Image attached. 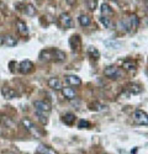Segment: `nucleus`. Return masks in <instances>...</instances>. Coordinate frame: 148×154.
I'll return each instance as SVG.
<instances>
[{"mask_svg": "<svg viewBox=\"0 0 148 154\" xmlns=\"http://www.w3.org/2000/svg\"><path fill=\"white\" fill-rule=\"evenodd\" d=\"M40 58L42 60H56V62H63L66 59V53L62 52L60 49H57V48H51V49H46V51H42L41 54H40Z\"/></svg>", "mask_w": 148, "mask_h": 154, "instance_id": "1", "label": "nucleus"}, {"mask_svg": "<svg viewBox=\"0 0 148 154\" xmlns=\"http://www.w3.org/2000/svg\"><path fill=\"white\" fill-rule=\"evenodd\" d=\"M33 106L36 109V112H41V113H48L51 111V105L48 104L47 101H42V100H37L33 102Z\"/></svg>", "mask_w": 148, "mask_h": 154, "instance_id": "2", "label": "nucleus"}, {"mask_svg": "<svg viewBox=\"0 0 148 154\" xmlns=\"http://www.w3.org/2000/svg\"><path fill=\"white\" fill-rule=\"evenodd\" d=\"M104 75L107 76V78H110V79H119L121 76V72L116 67L109 66V67H106L104 69Z\"/></svg>", "mask_w": 148, "mask_h": 154, "instance_id": "3", "label": "nucleus"}, {"mask_svg": "<svg viewBox=\"0 0 148 154\" xmlns=\"http://www.w3.org/2000/svg\"><path fill=\"white\" fill-rule=\"evenodd\" d=\"M133 119L134 121L140 123V125H143V126H148V115L142 111V110H137L133 115Z\"/></svg>", "mask_w": 148, "mask_h": 154, "instance_id": "4", "label": "nucleus"}, {"mask_svg": "<svg viewBox=\"0 0 148 154\" xmlns=\"http://www.w3.org/2000/svg\"><path fill=\"white\" fill-rule=\"evenodd\" d=\"M59 22H60V26L64 27V29H70V27H73V25H74L72 17L68 14H62L59 16Z\"/></svg>", "mask_w": 148, "mask_h": 154, "instance_id": "5", "label": "nucleus"}, {"mask_svg": "<svg viewBox=\"0 0 148 154\" xmlns=\"http://www.w3.org/2000/svg\"><path fill=\"white\" fill-rule=\"evenodd\" d=\"M32 69H33V63L31 60H23L19 66V70L22 74H29L30 72H32Z\"/></svg>", "mask_w": 148, "mask_h": 154, "instance_id": "6", "label": "nucleus"}, {"mask_svg": "<svg viewBox=\"0 0 148 154\" xmlns=\"http://www.w3.org/2000/svg\"><path fill=\"white\" fill-rule=\"evenodd\" d=\"M69 46H70V48L73 49V51H79V48H80V46H82V41H80V37L78 36V35H76V36H72L70 37V40H69Z\"/></svg>", "mask_w": 148, "mask_h": 154, "instance_id": "7", "label": "nucleus"}, {"mask_svg": "<svg viewBox=\"0 0 148 154\" xmlns=\"http://www.w3.org/2000/svg\"><path fill=\"white\" fill-rule=\"evenodd\" d=\"M22 126L26 128V130L29 131V132H31L32 134H36L37 137H39V132H37V130H36V127H35V125L32 123V121H30L29 119H23L22 120Z\"/></svg>", "mask_w": 148, "mask_h": 154, "instance_id": "8", "label": "nucleus"}, {"mask_svg": "<svg viewBox=\"0 0 148 154\" xmlns=\"http://www.w3.org/2000/svg\"><path fill=\"white\" fill-rule=\"evenodd\" d=\"M2 94H3V96L5 97V99H8V100H10V99H14V97H16V91L14 90V89H11V88H3L2 89Z\"/></svg>", "mask_w": 148, "mask_h": 154, "instance_id": "9", "label": "nucleus"}, {"mask_svg": "<svg viewBox=\"0 0 148 154\" xmlns=\"http://www.w3.org/2000/svg\"><path fill=\"white\" fill-rule=\"evenodd\" d=\"M62 94H63V96L67 97L68 100H73V99H76V96H77L76 90L72 89V88H64V89H62Z\"/></svg>", "mask_w": 148, "mask_h": 154, "instance_id": "10", "label": "nucleus"}, {"mask_svg": "<svg viewBox=\"0 0 148 154\" xmlns=\"http://www.w3.org/2000/svg\"><path fill=\"white\" fill-rule=\"evenodd\" d=\"M66 82H67L69 85H73V86H78V85L82 84L80 78H78L77 75H67V76H66Z\"/></svg>", "mask_w": 148, "mask_h": 154, "instance_id": "11", "label": "nucleus"}, {"mask_svg": "<svg viewBox=\"0 0 148 154\" xmlns=\"http://www.w3.org/2000/svg\"><path fill=\"white\" fill-rule=\"evenodd\" d=\"M16 26H17V31H19V33L21 35V36H27L29 35V29H27V26H26V23L25 22H22V21H17V23H16Z\"/></svg>", "mask_w": 148, "mask_h": 154, "instance_id": "12", "label": "nucleus"}, {"mask_svg": "<svg viewBox=\"0 0 148 154\" xmlns=\"http://www.w3.org/2000/svg\"><path fill=\"white\" fill-rule=\"evenodd\" d=\"M127 22L130 25V29L131 30H136V29L138 27V25H140V20H138V17L136 16V15H131Z\"/></svg>", "mask_w": 148, "mask_h": 154, "instance_id": "13", "label": "nucleus"}, {"mask_svg": "<svg viewBox=\"0 0 148 154\" xmlns=\"http://www.w3.org/2000/svg\"><path fill=\"white\" fill-rule=\"evenodd\" d=\"M48 86L54 89V90H60V89H62V84H60V82L57 78H51V79H49L48 80Z\"/></svg>", "mask_w": 148, "mask_h": 154, "instance_id": "14", "label": "nucleus"}, {"mask_svg": "<svg viewBox=\"0 0 148 154\" xmlns=\"http://www.w3.org/2000/svg\"><path fill=\"white\" fill-rule=\"evenodd\" d=\"M4 43H5L8 47H14V46H16L17 41H16V38H15L14 36L8 35V36L4 37Z\"/></svg>", "mask_w": 148, "mask_h": 154, "instance_id": "15", "label": "nucleus"}, {"mask_svg": "<svg viewBox=\"0 0 148 154\" xmlns=\"http://www.w3.org/2000/svg\"><path fill=\"white\" fill-rule=\"evenodd\" d=\"M88 53H89V56H90L93 59H99V57H100V52L97 51V48H95V47H93V46H90V47L88 48Z\"/></svg>", "mask_w": 148, "mask_h": 154, "instance_id": "16", "label": "nucleus"}, {"mask_svg": "<svg viewBox=\"0 0 148 154\" xmlns=\"http://www.w3.org/2000/svg\"><path fill=\"white\" fill-rule=\"evenodd\" d=\"M136 63L132 60H127V62H123V68H125L127 72H136Z\"/></svg>", "mask_w": 148, "mask_h": 154, "instance_id": "17", "label": "nucleus"}, {"mask_svg": "<svg viewBox=\"0 0 148 154\" xmlns=\"http://www.w3.org/2000/svg\"><path fill=\"white\" fill-rule=\"evenodd\" d=\"M74 121H76V116H74L73 113H67V115H64V116H63V122L66 125H68V126L73 125Z\"/></svg>", "mask_w": 148, "mask_h": 154, "instance_id": "18", "label": "nucleus"}, {"mask_svg": "<svg viewBox=\"0 0 148 154\" xmlns=\"http://www.w3.org/2000/svg\"><path fill=\"white\" fill-rule=\"evenodd\" d=\"M117 27H119L121 31H123V32H128V31H131L128 22H127V21H123V20L119 21V23H117Z\"/></svg>", "mask_w": 148, "mask_h": 154, "instance_id": "19", "label": "nucleus"}, {"mask_svg": "<svg viewBox=\"0 0 148 154\" xmlns=\"http://www.w3.org/2000/svg\"><path fill=\"white\" fill-rule=\"evenodd\" d=\"M91 22L90 17L89 16H86V15H80L79 16V23L82 25V26H89Z\"/></svg>", "mask_w": 148, "mask_h": 154, "instance_id": "20", "label": "nucleus"}, {"mask_svg": "<svg viewBox=\"0 0 148 154\" xmlns=\"http://www.w3.org/2000/svg\"><path fill=\"white\" fill-rule=\"evenodd\" d=\"M101 12H103V16H105V15H113L114 11L109 4H103L101 5Z\"/></svg>", "mask_w": 148, "mask_h": 154, "instance_id": "21", "label": "nucleus"}, {"mask_svg": "<svg viewBox=\"0 0 148 154\" xmlns=\"http://www.w3.org/2000/svg\"><path fill=\"white\" fill-rule=\"evenodd\" d=\"M86 6H88L89 10L94 11L97 6V0H86Z\"/></svg>", "mask_w": 148, "mask_h": 154, "instance_id": "22", "label": "nucleus"}, {"mask_svg": "<svg viewBox=\"0 0 148 154\" xmlns=\"http://www.w3.org/2000/svg\"><path fill=\"white\" fill-rule=\"evenodd\" d=\"M141 90H142V89H141L138 85H136V84L128 86V91H130L131 94H138V93H141Z\"/></svg>", "mask_w": 148, "mask_h": 154, "instance_id": "23", "label": "nucleus"}, {"mask_svg": "<svg viewBox=\"0 0 148 154\" xmlns=\"http://www.w3.org/2000/svg\"><path fill=\"white\" fill-rule=\"evenodd\" d=\"M49 153V149L46 147V146H39L36 149V154H48Z\"/></svg>", "mask_w": 148, "mask_h": 154, "instance_id": "24", "label": "nucleus"}, {"mask_svg": "<svg viewBox=\"0 0 148 154\" xmlns=\"http://www.w3.org/2000/svg\"><path fill=\"white\" fill-rule=\"evenodd\" d=\"M101 23L104 25L106 29H110L111 26H113V23H111V20H110L109 17H106V16H103V17H101Z\"/></svg>", "mask_w": 148, "mask_h": 154, "instance_id": "25", "label": "nucleus"}, {"mask_svg": "<svg viewBox=\"0 0 148 154\" xmlns=\"http://www.w3.org/2000/svg\"><path fill=\"white\" fill-rule=\"evenodd\" d=\"M37 113V117H39V120H40V122L42 123V125H46L47 123V115L46 113H41V112H36Z\"/></svg>", "mask_w": 148, "mask_h": 154, "instance_id": "26", "label": "nucleus"}, {"mask_svg": "<svg viewBox=\"0 0 148 154\" xmlns=\"http://www.w3.org/2000/svg\"><path fill=\"white\" fill-rule=\"evenodd\" d=\"M35 8H33V5H31V4H29V5H26V9H25V12H26L27 15H30V16H32L33 14H35Z\"/></svg>", "mask_w": 148, "mask_h": 154, "instance_id": "27", "label": "nucleus"}, {"mask_svg": "<svg viewBox=\"0 0 148 154\" xmlns=\"http://www.w3.org/2000/svg\"><path fill=\"white\" fill-rule=\"evenodd\" d=\"M78 127H80V128H89L90 127V122L85 121V120H80L78 122Z\"/></svg>", "mask_w": 148, "mask_h": 154, "instance_id": "28", "label": "nucleus"}, {"mask_svg": "<svg viewBox=\"0 0 148 154\" xmlns=\"http://www.w3.org/2000/svg\"><path fill=\"white\" fill-rule=\"evenodd\" d=\"M90 109H91V110H95V111H100V110H104L105 106H103V105H100V104H93Z\"/></svg>", "mask_w": 148, "mask_h": 154, "instance_id": "29", "label": "nucleus"}, {"mask_svg": "<svg viewBox=\"0 0 148 154\" xmlns=\"http://www.w3.org/2000/svg\"><path fill=\"white\" fill-rule=\"evenodd\" d=\"M105 45H106V46H110V45H111L113 47H117V48L120 47V43H119V42H115V41H107V42H105Z\"/></svg>", "mask_w": 148, "mask_h": 154, "instance_id": "30", "label": "nucleus"}, {"mask_svg": "<svg viewBox=\"0 0 148 154\" xmlns=\"http://www.w3.org/2000/svg\"><path fill=\"white\" fill-rule=\"evenodd\" d=\"M4 43V37L2 36V35H0V46H2Z\"/></svg>", "mask_w": 148, "mask_h": 154, "instance_id": "31", "label": "nucleus"}, {"mask_svg": "<svg viewBox=\"0 0 148 154\" xmlns=\"http://www.w3.org/2000/svg\"><path fill=\"white\" fill-rule=\"evenodd\" d=\"M67 2H68V4H72V3L74 2V0H67Z\"/></svg>", "mask_w": 148, "mask_h": 154, "instance_id": "32", "label": "nucleus"}]
</instances>
